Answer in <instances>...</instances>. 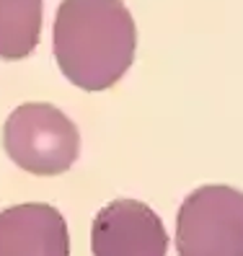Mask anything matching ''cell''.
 <instances>
[{
    "label": "cell",
    "instance_id": "6",
    "mask_svg": "<svg viewBox=\"0 0 243 256\" xmlns=\"http://www.w3.org/2000/svg\"><path fill=\"white\" fill-rule=\"evenodd\" d=\"M42 34V0H0V60L28 57Z\"/></svg>",
    "mask_w": 243,
    "mask_h": 256
},
{
    "label": "cell",
    "instance_id": "4",
    "mask_svg": "<svg viewBox=\"0 0 243 256\" xmlns=\"http://www.w3.org/2000/svg\"><path fill=\"white\" fill-rule=\"evenodd\" d=\"M94 256H166L168 233L163 220L138 200H114L90 225Z\"/></svg>",
    "mask_w": 243,
    "mask_h": 256
},
{
    "label": "cell",
    "instance_id": "5",
    "mask_svg": "<svg viewBox=\"0 0 243 256\" xmlns=\"http://www.w3.org/2000/svg\"><path fill=\"white\" fill-rule=\"evenodd\" d=\"M0 256H70V236L62 212L44 202L3 210Z\"/></svg>",
    "mask_w": 243,
    "mask_h": 256
},
{
    "label": "cell",
    "instance_id": "2",
    "mask_svg": "<svg viewBox=\"0 0 243 256\" xmlns=\"http://www.w3.org/2000/svg\"><path fill=\"white\" fill-rule=\"evenodd\" d=\"M3 148L18 168L34 176H60L78 158L80 134L72 119L52 104H24L3 127Z\"/></svg>",
    "mask_w": 243,
    "mask_h": 256
},
{
    "label": "cell",
    "instance_id": "1",
    "mask_svg": "<svg viewBox=\"0 0 243 256\" xmlns=\"http://www.w3.org/2000/svg\"><path fill=\"white\" fill-rule=\"evenodd\" d=\"M138 28L124 0H62L54 16V57L83 91H106L134 60Z\"/></svg>",
    "mask_w": 243,
    "mask_h": 256
},
{
    "label": "cell",
    "instance_id": "3",
    "mask_svg": "<svg viewBox=\"0 0 243 256\" xmlns=\"http://www.w3.org/2000/svg\"><path fill=\"white\" fill-rule=\"evenodd\" d=\"M178 256H243V192L210 184L181 202L176 218Z\"/></svg>",
    "mask_w": 243,
    "mask_h": 256
}]
</instances>
